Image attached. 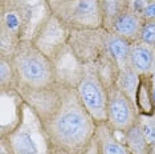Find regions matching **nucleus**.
Returning a JSON list of instances; mask_svg holds the SVG:
<instances>
[{"label":"nucleus","instance_id":"1","mask_svg":"<svg viewBox=\"0 0 155 154\" xmlns=\"http://www.w3.org/2000/svg\"><path fill=\"white\" fill-rule=\"evenodd\" d=\"M58 130L64 137L69 139H77L85 132V124L80 114L77 113H66L58 121Z\"/></svg>","mask_w":155,"mask_h":154},{"label":"nucleus","instance_id":"7","mask_svg":"<svg viewBox=\"0 0 155 154\" xmlns=\"http://www.w3.org/2000/svg\"><path fill=\"white\" fill-rule=\"evenodd\" d=\"M133 62L137 68L139 69H147L151 64V55L149 51L143 48H137L133 52Z\"/></svg>","mask_w":155,"mask_h":154},{"label":"nucleus","instance_id":"11","mask_svg":"<svg viewBox=\"0 0 155 154\" xmlns=\"http://www.w3.org/2000/svg\"><path fill=\"white\" fill-rule=\"evenodd\" d=\"M105 154H126V153L117 143H107L106 148H105Z\"/></svg>","mask_w":155,"mask_h":154},{"label":"nucleus","instance_id":"8","mask_svg":"<svg viewBox=\"0 0 155 154\" xmlns=\"http://www.w3.org/2000/svg\"><path fill=\"white\" fill-rule=\"evenodd\" d=\"M110 51H111L113 56H115V59L122 60V59H125L126 55H127V51H129L127 43L121 40V38H114L110 43Z\"/></svg>","mask_w":155,"mask_h":154},{"label":"nucleus","instance_id":"12","mask_svg":"<svg viewBox=\"0 0 155 154\" xmlns=\"http://www.w3.org/2000/svg\"><path fill=\"white\" fill-rule=\"evenodd\" d=\"M7 23H8V27L9 28H16L17 24H19V22H17L16 16L12 15V13H9L8 16H7Z\"/></svg>","mask_w":155,"mask_h":154},{"label":"nucleus","instance_id":"10","mask_svg":"<svg viewBox=\"0 0 155 154\" xmlns=\"http://www.w3.org/2000/svg\"><path fill=\"white\" fill-rule=\"evenodd\" d=\"M94 11V3L91 0H82L81 3H78L77 7V12L80 15H90Z\"/></svg>","mask_w":155,"mask_h":154},{"label":"nucleus","instance_id":"13","mask_svg":"<svg viewBox=\"0 0 155 154\" xmlns=\"http://www.w3.org/2000/svg\"><path fill=\"white\" fill-rule=\"evenodd\" d=\"M146 136L149 137L150 139H155V128H151V126H146Z\"/></svg>","mask_w":155,"mask_h":154},{"label":"nucleus","instance_id":"14","mask_svg":"<svg viewBox=\"0 0 155 154\" xmlns=\"http://www.w3.org/2000/svg\"><path fill=\"white\" fill-rule=\"evenodd\" d=\"M146 15H149V16H155V3L154 4H151L149 5L146 8Z\"/></svg>","mask_w":155,"mask_h":154},{"label":"nucleus","instance_id":"3","mask_svg":"<svg viewBox=\"0 0 155 154\" xmlns=\"http://www.w3.org/2000/svg\"><path fill=\"white\" fill-rule=\"evenodd\" d=\"M110 113H111L113 121L118 125L126 124L130 118V110H129L127 105H126V102L123 100H119V99H114L111 101Z\"/></svg>","mask_w":155,"mask_h":154},{"label":"nucleus","instance_id":"5","mask_svg":"<svg viewBox=\"0 0 155 154\" xmlns=\"http://www.w3.org/2000/svg\"><path fill=\"white\" fill-rule=\"evenodd\" d=\"M16 149L20 154H36L37 148L32 141L31 136L27 133H21L16 139Z\"/></svg>","mask_w":155,"mask_h":154},{"label":"nucleus","instance_id":"15","mask_svg":"<svg viewBox=\"0 0 155 154\" xmlns=\"http://www.w3.org/2000/svg\"><path fill=\"white\" fill-rule=\"evenodd\" d=\"M154 101H155V90H154Z\"/></svg>","mask_w":155,"mask_h":154},{"label":"nucleus","instance_id":"2","mask_svg":"<svg viewBox=\"0 0 155 154\" xmlns=\"http://www.w3.org/2000/svg\"><path fill=\"white\" fill-rule=\"evenodd\" d=\"M81 96L90 109H101L104 105V99L100 88L91 81H86L81 85Z\"/></svg>","mask_w":155,"mask_h":154},{"label":"nucleus","instance_id":"6","mask_svg":"<svg viewBox=\"0 0 155 154\" xmlns=\"http://www.w3.org/2000/svg\"><path fill=\"white\" fill-rule=\"evenodd\" d=\"M115 27L121 33L133 35L137 31V20L130 15H123L117 20Z\"/></svg>","mask_w":155,"mask_h":154},{"label":"nucleus","instance_id":"4","mask_svg":"<svg viewBox=\"0 0 155 154\" xmlns=\"http://www.w3.org/2000/svg\"><path fill=\"white\" fill-rule=\"evenodd\" d=\"M23 72L27 79L29 80H40L45 76V68L40 61L29 59L23 64Z\"/></svg>","mask_w":155,"mask_h":154},{"label":"nucleus","instance_id":"9","mask_svg":"<svg viewBox=\"0 0 155 154\" xmlns=\"http://www.w3.org/2000/svg\"><path fill=\"white\" fill-rule=\"evenodd\" d=\"M142 37L146 43L155 44V23H150L143 28Z\"/></svg>","mask_w":155,"mask_h":154}]
</instances>
